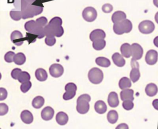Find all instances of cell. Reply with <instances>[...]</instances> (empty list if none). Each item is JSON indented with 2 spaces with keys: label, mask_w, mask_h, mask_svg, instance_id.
I'll return each mask as SVG.
<instances>
[{
  "label": "cell",
  "mask_w": 158,
  "mask_h": 129,
  "mask_svg": "<svg viewBox=\"0 0 158 129\" xmlns=\"http://www.w3.org/2000/svg\"><path fill=\"white\" fill-rule=\"evenodd\" d=\"M62 20L59 17L53 18L48 24L44 27L45 34L46 36L60 38L64 33V29L62 26Z\"/></svg>",
  "instance_id": "cell-1"
},
{
  "label": "cell",
  "mask_w": 158,
  "mask_h": 129,
  "mask_svg": "<svg viewBox=\"0 0 158 129\" xmlns=\"http://www.w3.org/2000/svg\"><path fill=\"white\" fill-rule=\"evenodd\" d=\"M25 29L30 33L33 34L38 36V38L41 39L45 36L44 27L38 25L34 20H30L26 22Z\"/></svg>",
  "instance_id": "cell-2"
},
{
  "label": "cell",
  "mask_w": 158,
  "mask_h": 129,
  "mask_svg": "<svg viewBox=\"0 0 158 129\" xmlns=\"http://www.w3.org/2000/svg\"><path fill=\"white\" fill-rule=\"evenodd\" d=\"M43 8L39 6L34 5L28 4L27 6L21 10L22 19H26L33 17L34 16L39 15L42 13Z\"/></svg>",
  "instance_id": "cell-3"
},
{
  "label": "cell",
  "mask_w": 158,
  "mask_h": 129,
  "mask_svg": "<svg viewBox=\"0 0 158 129\" xmlns=\"http://www.w3.org/2000/svg\"><path fill=\"white\" fill-rule=\"evenodd\" d=\"M91 100V97L87 94H82L77 100V110L81 114H85L89 110V102Z\"/></svg>",
  "instance_id": "cell-4"
},
{
  "label": "cell",
  "mask_w": 158,
  "mask_h": 129,
  "mask_svg": "<svg viewBox=\"0 0 158 129\" xmlns=\"http://www.w3.org/2000/svg\"><path fill=\"white\" fill-rule=\"evenodd\" d=\"M133 28V24L129 19H125L118 23L114 24L113 30L115 34L122 35L124 33H128Z\"/></svg>",
  "instance_id": "cell-5"
},
{
  "label": "cell",
  "mask_w": 158,
  "mask_h": 129,
  "mask_svg": "<svg viewBox=\"0 0 158 129\" xmlns=\"http://www.w3.org/2000/svg\"><path fill=\"white\" fill-rule=\"evenodd\" d=\"M90 82L94 84L101 83L103 79V73L100 69L93 68L90 70L88 74Z\"/></svg>",
  "instance_id": "cell-6"
},
{
  "label": "cell",
  "mask_w": 158,
  "mask_h": 129,
  "mask_svg": "<svg viewBox=\"0 0 158 129\" xmlns=\"http://www.w3.org/2000/svg\"><path fill=\"white\" fill-rule=\"evenodd\" d=\"M155 26L153 22L150 20H144L141 22L139 25V29L142 33L150 34L154 31Z\"/></svg>",
  "instance_id": "cell-7"
},
{
  "label": "cell",
  "mask_w": 158,
  "mask_h": 129,
  "mask_svg": "<svg viewBox=\"0 0 158 129\" xmlns=\"http://www.w3.org/2000/svg\"><path fill=\"white\" fill-rule=\"evenodd\" d=\"M98 13L96 10L92 7H87L83 10L82 17L86 21L92 22L97 19Z\"/></svg>",
  "instance_id": "cell-8"
},
{
  "label": "cell",
  "mask_w": 158,
  "mask_h": 129,
  "mask_svg": "<svg viewBox=\"0 0 158 129\" xmlns=\"http://www.w3.org/2000/svg\"><path fill=\"white\" fill-rule=\"evenodd\" d=\"M132 69L130 73V78L133 83H135L139 80L141 74L139 70V65L136 60L131 59Z\"/></svg>",
  "instance_id": "cell-9"
},
{
  "label": "cell",
  "mask_w": 158,
  "mask_h": 129,
  "mask_svg": "<svg viewBox=\"0 0 158 129\" xmlns=\"http://www.w3.org/2000/svg\"><path fill=\"white\" fill-rule=\"evenodd\" d=\"M131 56L132 60H139L142 58L143 55V48L141 45L137 43L131 44Z\"/></svg>",
  "instance_id": "cell-10"
},
{
  "label": "cell",
  "mask_w": 158,
  "mask_h": 129,
  "mask_svg": "<svg viewBox=\"0 0 158 129\" xmlns=\"http://www.w3.org/2000/svg\"><path fill=\"white\" fill-rule=\"evenodd\" d=\"M50 74L54 78H58L61 76L64 73V68L61 64H54L50 67Z\"/></svg>",
  "instance_id": "cell-11"
},
{
  "label": "cell",
  "mask_w": 158,
  "mask_h": 129,
  "mask_svg": "<svg viewBox=\"0 0 158 129\" xmlns=\"http://www.w3.org/2000/svg\"><path fill=\"white\" fill-rule=\"evenodd\" d=\"M158 59V53L154 50H149L146 54L145 60L147 64L154 65L157 63Z\"/></svg>",
  "instance_id": "cell-12"
},
{
  "label": "cell",
  "mask_w": 158,
  "mask_h": 129,
  "mask_svg": "<svg viewBox=\"0 0 158 129\" xmlns=\"http://www.w3.org/2000/svg\"><path fill=\"white\" fill-rule=\"evenodd\" d=\"M11 41L17 46H21L23 44L24 38L20 31L15 30L11 33Z\"/></svg>",
  "instance_id": "cell-13"
},
{
  "label": "cell",
  "mask_w": 158,
  "mask_h": 129,
  "mask_svg": "<svg viewBox=\"0 0 158 129\" xmlns=\"http://www.w3.org/2000/svg\"><path fill=\"white\" fill-rule=\"evenodd\" d=\"M54 114V110L50 106H46L44 108L41 113L42 118L46 121L51 120L53 118Z\"/></svg>",
  "instance_id": "cell-14"
},
{
  "label": "cell",
  "mask_w": 158,
  "mask_h": 129,
  "mask_svg": "<svg viewBox=\"0 0 158 129\" xmlns=\"http://www.w3.org/2000/svg\"><path fill=\"white\" fill-rule=\"evenodd\" d=\"M106 37L105 31L99 29L94 30L90 33L89 35L90 39L93 42L98 39H105Z\"/></svg>",
  "instance_id": "cell-15"
},
{
  "label": "cell",
  "mask_w": 158,
  "mask_h": 129,
  "mask_svg": "<svg viewBox=\"0 0 158 129\" xmlns=\"http://www.w3.org/2000/svg\"><path fill=\"white\" fill-rule=\"evenodd\" d=\"M107 102L111 108H116L119 105V100L118 95L115 92H111L109 94Z\"/></svg>",
  "instance_id": "cell-16"
},
{
  "label": "cell",
  "mask_w": 158,
  "mask_h": 129,
  "mask_svg": "<svg viewBox=\"0 0 158 129\" xmlns=\"http://www.w3.org/2000/svg\"><path fill=\"white\" fill-rule=\"evenodd\" d=\"M112 60L114 64L118 67H123L126 64V60L123 56L118 52H115L112 56Z\"/></svg>",
  "instance_id": "cell-17"
},
{
  "label": "cell",
  "mask_w": 158,
  "mask_h": 129,
  "mask_svg": "<svg viewBox=\"0 0 158 129\" xmlns=\"http://www.w3.org/2000/svg\"><path fill=\"white\" fill-rule=\"evenodd\" d=\"M134 91L133 89H126L122 90L120 93V97L122 101H125L126 100H130L133 101L134 97Z\"/></svg>",
  "instance_id": "cell-18"
},
{
  "label": "cell",
  "mask_w": 158,
  "mask_h": 129,
  "mask_svg": "<svg viewBox=\"0 0 158 129\" xmlns=\"http://www.w3.org/2000/svg\"><path fill=\"white\" fill-rule=\"evenodd\" d=\"M21 118L23 122L26 124H31L34 120L32 113L28 110L22 111L21 113Z\"/></svg>",
  "instance_id": "cell-19"
},
{
  "label": "cell",
  "mask_w": 158,
  "mask_h": 129,
  "mask_svg": "<svg viewBox=\"0 0 158 129\" xmlns=\"http://www.w3.org/2000/svg\"><path fill=\"white\" fill-rule=\"evenodd\" d=\"M127 15L125 12L118 11L114 12L111 17V20L114 24L118 23L126 19Z\"/></svg>",
  "instance_id": "cell-20"
},
{
  "label": "cell",
  "mask_w": 158,
  "mask_h": 129,
  "mask_svg": "<svg viewBox=\"0 0 158 129\" xmlns=\"http://www.w3.org/2000/svg\"><path fill=\"white\" fill-rule=\"evenodd\" d=\"M69 119V116L64 112H59L56 116L57 122L61 126H64L67 124Z\"/></svg>",
  "instance_id": "cell-21"
},
{
  "label": "cell",
  "mask_w": 158,
  "mask_h": 129,
  "mask_svg": "<svg viewBox=\"0 0 158 129\" xmlns=\"http://www.w3.org/2000/svg\"><path fill=\"white\" fill-rule=\"evenodd\" d=\"M145 92L148 96L153 97L155 96L158 92V88L155 84L151 83L148 84L145 88Z\"/></svg>",
  "instance_id": "cell-22"
},
{
  "label": "cell",
  "mask_w": 158,
  "mask_h": 129,
  "mask_svg": "<svg viewBox=\"0 0 158 129\" xmlns=\"http://www.w3.org/2000/svg\"><path fill=\"white\" fill-rule=\"evenodd\" d=\"M95 112L99 114H103L107 110V106L103 101L98 100L94 105Z\"/></svg>",
  "instance_id": "cell-23"
},
{
  "label": "cell",
  "mask_w": 158,
  "mask_h": 129,
  "mask_svg": "<svg viewBox=\"0 0 158 129\" xmlns=\"http://www.w3.org/2000/svg\"><path fill=\"white\" fill-rule=\"evenodd\" d=\"M121 53L123 56L126 58H129L131 56V46L129 43H125L121 47Z\"/></svg>",
  "instance_id": "cell-24"
},
{
  "label": "cell",
  "mask_w": 158,
  "mask_h": 129,
  "mask_svg": "<svg viewBox=\"0 0 158 129\" xmlns=\"http://www.w3.org/2000/svg\"><path fill=\"white\" fill-rule=\"evenodd\" d=\"M35 76L37 79L39 81H45L48 78V74L47 72L44 69L42 68H39L37 69L35 72Z\"/></svg>",
  "instance_id": "cell-25"
},
{
  "label": "cell",
  "mask_w": 158,
  "mask_h": 129,
  "mask_svg": "<svg viewBox=\"0 0 158 129\" xmlns=\"http://www.w3.org/2000/svg\"><path fill=\"white\" fill-rule=\"evenodd\" d=\"M95 63L98 64V66H101L102 67L107 68L109 67L111 63L110 60L107 58L102 56L98 57L95 60Z\"/></svg>",
  "instance_id": "cell-26"
},
{
  "label": "cell",
  "mask_w": 158,
  "mask_h": 129,
  "mask_svg": "<svg viewBox=\"0 0 158 129\" xmlns=\"http://www.w3.org/2000/svg\"><path fill=\"white\" fill-rule=\"evenodd\" d=\"M118 85H119V88L122 90L129 88L131 86V81L127 77H123L119 80Z\"/></svg>",
  "instance_id": "cell-27"
},
{
  "label": "cell",
  "mask_w": 158,
  "mask_h": 129,
  "mask_svg": "<svg viewBox=\"0 0 158 129\" xmlns=\"http://www.w3.org/2000/svg\"><path fill=\"white\" fill-rule=\"evenodd\" d=\"M118 118V114L117 111L114 110H110L107 114V121L110 124H114L116 123Z\"/></svg>",
  "instance_id": "cell-28"
},
{
  "label": "cell",
  "mask_w": 158,
  "mask_h": 129,
  "mask_svg": "<svg viewBox=\"0 0 158 129\" xmlns=\"http://www.w3.org/2000/svg\"><path fill=\"white\" fill-rule=\"evenodd\" d=\"M45 103V100L43 97L41 96H38L34 98L33 100L32 106L35 109H39L43 106V105Z\"/></svg>",
  "instance_id": "cell-29"
},
{
  "label": "cell",
  "mask_w": 158,
  "mask_h": 129,
  "mask_svg": "<svg viewBox=\"0 0 158 129\" xmlns=\"http://www.w3.org/2000/svg\"><path fill=\"white\" fill-rule=\"evenodd\" d=\"M26 58L25 55L22 52H19L15 55L14 58V62L18 65H22L26 62Z\"/></svg>",
  "instance_id": "cell-30"
},
{
  "label": "cell",
  "mask_w": 158,
  "mask_h": 129,
  "mask_svg": "<svg viewBox=\"0 0 158 129\" xmlns=\"http://www.w3.org/2000/svg\"><path fill=\"white\" fill-rule=\"evenodd\" d=\"M106 46V40L104 39H98L93 42V47L97 51H101L105 48Z\"/></svg>",
  "instance_id": "cell-31"
},
{
  "label": "cell",
  "mask_w": 158,
  "mask_h": 129,
  "mask_svg": "<svg viewBox=\"0 0 158 129\" xmlns=\"http://www.w3.org/2000/svg\"><path fill=\"white\" fill-rule=\"evenodd\" d=\"M30 78H31V77L28 73L25 71H22L18 80L19 81V82H20L21 83H23L25 82L29 81Z\"/></svg>",
  "instance_id": "cell-32"
},
{
  "label": "cell",
  "mask_w": 158,
  "mask_h": 129,
  "mask_svg": "<svg viewBox=\"0 0 158 129\" xmlns=\"http://www.w3.org/2000/svg\"><path fill=\"white\" fill-rule=\"evenodd\" d=\"M10 15L11 18L15 21H19L22 18L21 11H18L16 9H14L10 11Z\"/></svg>",
  "instance_id": "cell-33"
},
{
  "label": "cell",
  "mask_w": 158,
  "mask_h": 129,
  "mask_svg": "<svg viewBox=\"0 0 158 129\" xmlns=\"http://www.w3.org/2000/svg\"><path fill=\"white\" fill-rule=\"evenodd\" d=\"M27 3L26 0H14V6H15V9L21 11V10L26 5Z\"/></svg>",
  "instance_id": "cell-34"
},
{
  "label": "cell",
  "mask_w": 158,
  "mask_h": 129,
  "mask_svg": "<svg viewBox=\"0 0 158 129\" xmlns=\"http://www.w3.org/2000/svg\"><path fill=\"white\" fill-rule=\"evenodd\" d=\"M134 104L133 101L130 100H126L123 101V107L126 110H130L134 108Z\"/></svg>",
  "instance_id": "cell-35"
},
{
  "label": "cell",
  "mask_w": 158,
  "mask_h": 129,
  "mask_svg": "<svg viewBox=\"0 0 158 129\" xmlns=\"http://www.w3.org/2000/svg\"><path fill=\"white\" fill-rule=\"evenodd\" d=\"M15 56V52L12 51H8L5 55V60L7 63H11L12 62H14V58Z\"/></svg>",
  "instance_id": "cell-36"
},
{
  "label": "cell",
  "mask_w": 158,
  "mask_h": 129,
  "mask_svg": "<svg viewBox=\"0 0 158 129\" xmlns=\"http://www.w3.org/2000/svg\"><path fill=\"white\" fill-rule=\"evenodd\" d=\"M32 87V83L30 81L25 82L22 83L20 86V89L23 93H26Z\"/></svg>",
  "instance_id": "cell-37"
},
{
  "label": "cell",
  "mask_w": 158,
  "mask_h": 129,
  "mask_svg": "<svg viewBox=\"0 0 158 129\" xmlns=\"http://www.w3.org/2000/svg\"><path fill=\"white\" fill-rule=\"evenodd\" d=\"M76 92L77 91H66L63 94V100H69L73 99L76 95Z\"/></svg>",
  "instance_id": "cell-38"
},
{
  "label": "cell",
  "mask_w": 158,
  "mask_h": 129,
  "mask_svg": "<svg viewBox=\"0 0 158 129\" xmlns=\"http://www.w3.org/2000/svg\"><path fill=\"white\" fill-rule=\"evenodd\" d=\"M47 18L45 17H41L38 18L36 20V22L38 25L40 26L41 27H45L47 24Z\"/></svg>",
  "instance_id": "cell-39"
},
{
  "label": "cell",
  "mask_w": 158,
  "mask_h": 129,
  "mask_svg": "<svg viewBox=\"0 0 158 129\" xmlns=\"http://www.w3.org/2000/svg\"><path fill=\"white\" fill-rule=\"evenodd\" d=\"M9 111L8 106L6 104L1 103L0 104V115L4 116Z\"/></svg>",
  "instance_id": "cell-40"
},
{
  "label": "cell",
  "mask_w": 158,
  "mask_h": 129,
  "mask_svg": "<svg viewBox=\"0 0 158 129\" xmlns=\"http://www.w3.org/2000/svg\"><path fill=\"white\" fill-rule=\"evenodd\" d=\"M38 36L36 35L30 33H26V39L29 42V43H33L36 41Z\"/></svg>",
  "instance_id": "cell-41"
},
{
  "label": "cell",
  "mask_w": 158,
  "mask_h": 129,
  "mask_svg": "<svg viewBox=\"0 0 158 129\" xmlns=\"http://www.w3.org/2000/svg\"><path fill=\"white\" fill-rule=\"evenodd\" d=\"M77 86L74 83H69L66 85L65 86V90L66 91H77Z\"/></svg>",
  "instance_id": "cell-42"
},
{
  "label": "cell",
  "mask_w": 158,
  "mask_h": 129,
  "mask_svg": "<svg viewBox=\"0 0 158 129\" xmlns=\"http://www.w3.org/2000/svg\"><path fill=\"white\" fill-rule=\"evenodd\" d=\"M45 42L47 46L52 47L56 43V39H55V37L47 36L45 39Z\"/></svg>",
  "instance_id": "cell-43"
},
{
  "label": "cell",
  "mask_w": 158,
  "mask_h": 129,
  "mask_svg": "<svg viewBox=\"0 0 158 129\" xmlns=\"http://www.w3.org/2000/svg\"><path fill=\"white\" fill-rule=\"evenodd\" d=\"M22 72V70L20 69L15 68L12 70L11 72V76L14 79L18 80L20 74Z\"/></svg>",
  "instance_id": "cell-44"
},
{
  "label": "cell",
  "mask_w": 158,
  "mask_h": 129,
  "mask_svg": "<svg viewBox=\"0 0 158 129\" xmlns=\"http://www.w3.org/2000/svg\"><path fill=\"white\" fill-rule=\"evenodd\" d=\"M102 10L106 13H110L113 10V6L110 4H105L102 7Z\"/></svg>",
  "instance_id": "cell-45"
},
{
  "label": "cell",
  "mask_w": 158,
  "mask_h": 129,
  "mask_svg": "<svg viewBox=\"0 0 158 129\" xmlns=\"http://www.w3.org/2000/svg\"><path fill=\"white\" fill-rule=\"evenodd\" d=\"M0 100L3 101L7 98L8 96L7 91L4 88H0Z\"/></svg>",
  "instance_id": "cell-46"
},
{
  "label": "cell",
  "mask_w": 158,
  "mask_h": 129,
  "mask_svg": "<svg viewBox=\"0 0 158 129\" xmlns=\"http://www.w3.org/2000/svg\"><path fill=\"white\" fill-rule=\"evenodd\" d=\"M115 129H129V126L127 124H125V123H122V124H119L118 125Z\"/></svg>",
  "instance_id": "cell-47"
},
{
  "label": "cell",
  "mask_w": 158,
  "mask_h": 129,
  "mask_svg": "<svg viewBox=\"0 0 158 129\" xmlns=\"http://www.w3.org/2000/svg\"><path fill=\"white\" fill-rule=\"evenodd\" d=\"M153 107L156 109V110H158V99H156L154 100L152 103Z\"/></svg>",
  "instance_id": "cell-48"
},
{
  "label": "cell",
  "mask_w": 158,
  "mask_h": 129,
  "mask_svg": "<svg viewBox=\"0 0 158 129\" xmlns=\"http://www.w3.org/2000/svg\"><path fill=\"white\" fill-rule=\"evenodd\" d=\"M154 44L156 47H158V36L154 38Z\"/></svg>",
  "instance_id": "cell-49"
},
{
  "label": "cell",
  "mask_w": 158,
  "mask_h": 129,
  "mask_svg": "<svg viewBox=\"0 0 158 129\" xmlns=\"http://www.w3.org/2000/svg\"><path fill=\"white\" fill-rule=\"evenodd\" d=\"M153 3L156 7L158 8V0H153Z\"/></svg>",
  "instance_id": "cell-50"
},
{
  "label": "cell",
  "mask_w": 158,
  "mask_h": 129,
  "mask_svg": "<svg viewBox=\"0 0 158 129\" xmlns=\"http://www.w3.org/2000/svg\"><path fill=\"white\" fill-rule=\"evenodd\" d=\"M26 1L29 4H32L35 1V0H26Z\"/></svg>",
  "instance_id": "cell-51"
},
{
  "label": "cell",
  "mask_w": 158,
  "mask_h": 129,
  "mask_svg": "<svg viewBox=\"0 0 158 129\" xmlns=\"http://www.w3.org/2000/svg\"><path fill=\"white\" fill-rule=\"evenodd\" d=\"M155 19L156 22L158 24V12L156 14L155 16Z\"/></svg>",
  "instance_id": "cell-52"
}]
</instances>
